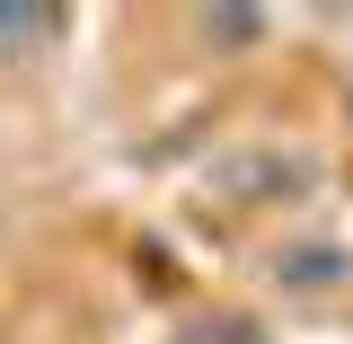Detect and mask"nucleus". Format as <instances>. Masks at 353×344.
Masks as SVG:
<instances>
[{"label":"nucleus","instance_id":"1","mask_svg":"<svg viewBox=\"0 0 353 344\" xmlns=\"http://www.w3.org/2000/svg\"><path fill=\"white\" fill-rule=\"evenodd\" d=\"M274 274H283L292 292H336V283L353 274V256H345V247H318V239H309V247H283V256H274Z\"/></svg>","mask_w":353,"mask_h":344},{"label":"nucleus","instance_id":"2","mask_svg":"<svg viewBox=\"0 0 353 344\" xmlns=\"http://www.w3.org/2000/svg\"><path fill=\"white\" fill-rule=\"evenodd\" d=\"M53 36V9H0V44H36Z\"/></svg>","mask_w":353,"mask_h":344}]
</instances>
